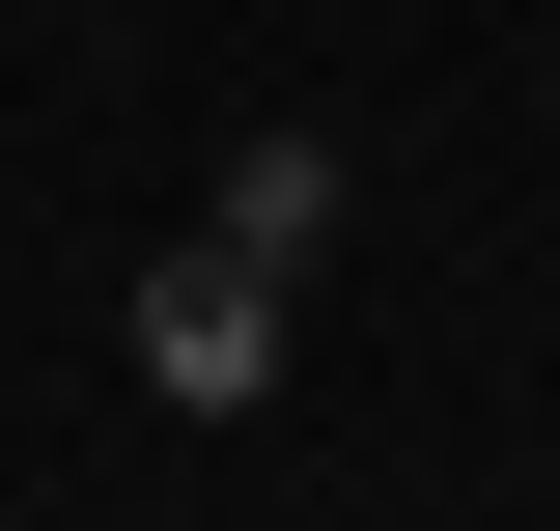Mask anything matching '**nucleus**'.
Returning a JSON list of instances; mask_svg holds the SVG:
<instances>
[{
    "mask_svg": "<svg viewBox=\"0 0 560 531\" xmlns=\"http://www.w3.org/2000/svg\"><path fill=\"white\" fill-rule=\"evenodd\" d=\"M224 252H280V280H337V224H364V168H337V140H308V113H253V140H224Z\"/></svg>",
    "mask_w": 560,
    "mask_h": 531,
    "instance_id": "obj_2",
    "label": "nucleus"
},
{
    "mask_svg": "<svg viewBox=\"0 0 560 531\" xmlns=\"http://www.w3.org/2000/svg\"><path fill=\"white\" fill-rule=\"evenodd\" d=\"M533 57H560V0H533Z\"/></svg>",
    "mask_w": 560,
    "mask_h": 531,
    "instance_id": "obj_3",
    "label": "nucleus"
},
{
    "mask_svg": "<svg viewBox=\"0 0 560 531\" xmlns=\"http://www.w3.org/2000/svg\"><path fill=\"white\" fill-rule=\"evenodd\" d=\"M280 335H308V280L224 252V224H168V252L113 280V364H140L168 420H280Z\"/></svg>",
    "mask_w": 560,
    "mask_h": 531,
    "instance_id": "obj_1",
    "label": "nucleus"
}]
</instances>
